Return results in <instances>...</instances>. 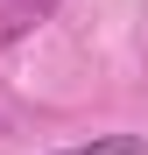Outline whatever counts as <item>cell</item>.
<instances>
[{
  "mask_svg": "<svg viewBox=\"0 0 148 155\" xmlns=\"http://www.w3.org/2000/svg\"><path fill=\"white\" fill-rule=\"evenodd\" d=\"M42 155H148L141 134H85V141H64V148H42Z\"/></svg>",
  "mask_w": 148,
  "mask_h": 155,
  "instance_id": "6da1fadb",
  "label": "cell"
}]
</instances>
